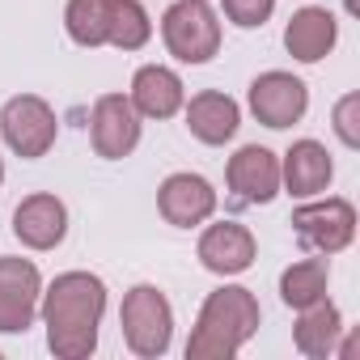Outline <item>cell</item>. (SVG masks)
<instances>
[{
	"label": "cell",
	"mask_w": 360,
	"mask_h": 360,
	"mask_svg": "<svg viewBox=\"0 0 360 360\" xmlns=\"http://www.w3.org/2000/svg\"><path fill=\"white\" fill-rule=\"evenodd\" d=\"M301 318H297V326H292V343H297V352L301 356H309V360H326V356H335V343H339V335H343V314L322 297V301H314V305H305V309H297Z\"/></svg>",
	"instance_id": "ac0fdd59"
},
{
	"label": "cell",
	"mask_w": 360,
	"mask_h": 360,
	"mask_svg": "<svg viewBox=\"0 0 360 360\" xmlns=\"http://www.w3.org/2000/svg\"><path fill=\"white\" fill-rule=\"evenodd\" d=\"M64 30L77 47H106L110 30V0H68Z\"/></svg>",
	"instance_id": "ffe728a7"
},
{
	"label": "cell",
	"mask_w": 360,
	"mask_h": 360,
	"mask_svg": "<svg viewBox=\"0 0 360 360\" xmlns=\"http://www.w3.org/2000/svg\"><path fill=\"white\" fill-rule=\"evenodd\" d=\"M39 314L47 326V347L60 360H89L98 347V326L106 314V284L94 271H64L56 276L43 297Z\"/></svg>",
	"instance_id": "6da1fadb"
},
{
	"label": "cell",
	"mask_w": 360,
	"mask_h": 360,
	"mask_svg": "<svg viewBox=\"0 0 360 360\" xmlns=\"http://www.w3.org/2000/svg\"><path fill=\"white\" fill-rule=\"evenodd\" d=\"M0 183H5V161H0Z\"/></svg>",
	"instance_id": "d4e9b609"
},
{
	"label": "cell",
	"mask_w": 360,
	"mask_h": 360,
	"mask_svg": "<svg viewBox=\"0 0 360 360\" xmlns=\"http://www.w3.org/2000/svg\"><path fill=\"white\" fill-rule=\"evenodd\" d=\"M225 183L242 204H271L280 195V157L263 144H242L225 165Z\"/></svg>",
	"instance_id": "8fae6325"
},
{
	"label": "cell",
	"mask_w": 360,
	"mask_h": 360,
	"mask_svg": "<svg viewBox=\"0 0 360 360\" xmlns=\"http://www.w3.org/2000/svg\"><path fill=\"white\" fill-rule=\"evenodd\" d=\"M330 178H335V161L318 140H292V148L280 157V191H288L292 200L322 195Z\"/></svg>",
	"instance_id": "5bb4252c"
},
{
	"label": "cell",
	"mask_w": 360,
	"mask_h": 360,
	"mask_svg": "<svg viewBox=\"0 0 360 360\" xmlns=\"http://www.w3.org/2000/svg\"><path fill=\"white\" fill-rule=\"evenodd\" d=\"M246 102H250V115L271 127V131H284L292 123L305 119L309 110V85L284 68H271V72H259L246 89Z\"/></svg>",
	"instance_id": "8992f818"
},
{
	"label": "cell",
	"mask_w": 360,
	"mask_h": 360,
	"mask_svg": "<svg viewBox=\"0 0 360 360\" xmlns=\"http://www.w3.org/2000/svg\"><path fill=\"white\" fill-rule=\"evenodd\" d=\"M343 9H347L352 18H360V0H343Z\"/></svg>",
	"instance_id": "cb8c5ba5"
},
{
	"label": "cell",
	"mask_w": 360,
	"mask_h": 360,
	"mask_svg": "<svg viewBox=\"0 0 360 360\" xmlns=\"http://www.w3.org/2000/svg\"><path fill=\"white\" fill-rule=\"evenodd\" d=\"M13 238L26 250H56L68 238V204L51 191H34L13 208Z\"/></svg>",
	"instance_id": "7c38bea8"
},
{
	"label": "cell",
	"mask_w": 360,
	"mask_h": 360,
	"mask_svg": "<svg viewBox=\"0 0 360 360\" xmlns=\"http://www.w3.org/2000/svg\"><path fill=\"white\" fill-rule=\"evenodd\" d=\"M200 263L212 271V276H242L250 271L255 255H259V242L246 225L238 221H217L200 233V246H195Z\"/></svg>",
	"instance_id": "4fadbf2b"
},
{
	"label": "cell",
	"mask_w": 360,
	"mask_h": 360,
	"mask_svg": "<svg viewBox=\"0 0 360 360\" xmlns=\"http://www.w3.org/2000/svg\"><path fill=\"white\" fill-rule=\"evenodd\" d=\"M127 98H131L140 119H174L187 102V85L165 64H144V68H136Z\"/></svg>",
	"instance_id": "9a60e30c"
},
{
	"label": "cell",
	"mask_w": 360,
	"mask_h": 360,
	"mask_svg": "<svg viewBox=\"0 0 360 360\" xmlns=\"http://www.w3.org/2000/svg\"><path fill=\"white\" fill-rule=\"evenodd\" d=\"M153 39V18L140 0H110V30L106 43L119 51H140Z\"/></svg>",
	"instance_id": "44dd1931"
},
{
	"label": "cell",
	"mask_w": 360,
	"mask_h": 360,
	"mask_svg": "<svg viewBox=\"0 0 360 360\" xmlns=\"http://www.w3.org/2000/svg\"><path fill=\"white\" fill-rule=\"evenodd\" d=\"M157 212L174 229H195V225L212 221V212H217V187L208 183L204 174L178 169V174H169L165 183L157 187Z\"/></svg>",
	"instance_id": "9c48e42d"
},
{
	"label": "cell",
	"mask_w": 360,
	"mask_h": 360,
	"mask_svg": "<svg viewBox=\"0 0 360 360\" xmlns=\"http://www.w3.org/2000/svg\"><path fill=\"white\" fill-rule=\"evenodd\" d=\"M221 9L233 26L242 30H259L271 13H276V0H221Z\"/></svg>",
	"instance_id": "603a6c76"
},
{
	"label": "cell",
	"mask_w": 360,
	"mask_h": 360,
	"mask_svg": "<svg viewBox=\"0 0 360 360\" xmlns=\"http://www.w3.org/2000/svg\"><path fill=\"white\" fill-rule=\"evenodd\" d=\"M335 43H339V22H335L330 9L305 5V9H297V13L288 18V26H284V47H288V56L301 60V64L326 60V56L335 51Z\"/></svg>",
	"instance_id": "2e32d148"
},
{
	"label": "cell",
	"mask_w": 360,
	"mask_h": 360,
	"mask_svg": "<svg viewBox=\"0 0 360 360\" xmlns=\"http://www.w3.org/2000/svg\"><path fill=\"white\" fill-rule=\"evenodd\" d=\"M161 43L178 64H208L221 51V18L208 0H174L161 13Z\"/></svg>",
	"instance_id": "277c9868"
},
{
	"label": "cell",
	"mask_w": 360,
	"mask_h": 360,
	"mask_svg": "<svg viewBox=\"0 0 360 360\" xmlns=\"http://www.w3.org/2000/svg\"><path fill=\"white\" fill-rule=\"evenodd\" d=\"M330 123H335V136L347 148H360V94H343L330 110Z\"/></svg>",
	"instance_id": "7402d4cb"
},
{
	"label": "cell",
	"mask_w": 360,
	"mask_h": 360,
	"mask_svg": "<svg viewBox=\"0 0 360 360\" xmlns=\"http://www.w3.org/2000/svg\"><path fill=\"white\" fill-rule=\"evenodd\" d=\"M183 110H187V131L200 144H212V148L225 144V140H233L238 127H242V106L229 94H221V89L195 94L191 102H183Z\"/></svg>",
	"instance_id": "e0dca14e"
},
{
	"label": "cell",
	"mask_w": 360,
	"mask_h": 360,
	"mask_svg": "<svg viewBox=\"0 0 360 360\" xmlns=\"http://www.w3.org/2000/svg\"><path fill=\"white\" fill-rule=\"evenodd\" d=\"M119 326L136 356L157 360L169 352V339H174V305L157 284H136V288H127V297L119 305Z\"/></svg>",
	"instance_id": "3957f363"
},
{
	"label": "cell",
	"mask_w": 360,
	"mask_h": 360,
	"mask_svg": "<svg viewBox=\"0 0 360 360\" xmlns=\"http://www.w3.org/2000/svg\"><path fill=\"white\" fill-rule=\"evenodd\" d=\"M0 136H5V144L18 157L34 161V157L51 153V144L60 136V119L39 94H18L0 106Z\"/></svg>",
	"instance_id": "5b68a950"
},
{
	"label": "cell",
	"mask_w": 360,
	"mask_h": 360,
	"mask_svg": "<svg viewBox=\"0 0 360 360\" xmlns=\"http://www.w3.org/2000/svg\"><path fill=\"white\" fill-rule=\"evenodd\" d=\"M39 297L43 271L34 267V259H0V335H26L39 318Z\"/></svg>",
	"instance_id": "ba28073f"
},
{
	"label": "cell",
	"mask_w": 360,
	"mask_h": 360,
	"mask_svg": "<svg viewBox=\"0 0 360 360\" xmlns=\"http://www.w3.org/2000/svg\"><path fill=\"white\" fill-rule=\"evenodd\" d=\"M326 284H330L326 255L322 259H301V263L284 267V276H280V301L288 309H305V305H314V301L326 297Z\"/></svg>",
	"instance_id": "d6986e66"
},
{
	"label": "cell",
	"mask_w": 360,
	"mask_h": 360,
	"mask_svg": "<svg viewBox=\"0 0 360 360\" xmlns=\"http://www.w3.org/2000/svg\"><path fill=\"white\" fill-rule=\"evenodd\" d=\"M89 140H94V153L106 161L131 157V148L140 144V115H136L131 98L102 94L89 110Z\"/></svg>",
	"instance_id": "30bf717a"
},
{
	"label": "cell",
	"mask_w": 360,
	"mask_h": 360,
	"mask_svg": "<svg viewBox=\"0 0 360 360\" xmlns=\"http://www.w3.org/2000/svg\"><path fill=\"white\" fill-rule=\"evenodd\" d=\"M263 322L259 297L242 284H221L204 297L195 330L187 339V360H229L238 356Z\"/></svg>",
	"instance_id": "7a4b0ae2"
},
{
	"label": "cell",
	"mask_w": 360,
	"mask_h": 360,
	"mask_svg": "<svg viewBox=\"0 0 360 360\" xmlns=\"http://www.w3.org/2000/svg\"><path fill=\"white\" fill-rule=\"evenodd\" d=\"M297 229V238L314 250V255H339L356 242V208L343 195H326L318 204H301L288 221Z\"/></svg>",
	"instance_id": "52a82bcc"
}]
</instances>
